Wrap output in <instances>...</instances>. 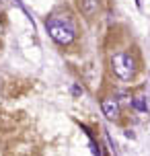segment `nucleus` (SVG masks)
Returning <instances> with one entry per match:
<instances>
[{
    "label": "nucleus",
    "instance_id": "obj_1",
    "mask_svg": "<svg viewBox=\"0 0 150 156\" xmlns=\"http://www.w3.org/2000/svg\"><path fill=\"white\" fill-rule=\"evenodd\" d=\"M45 29H48V35L54 39L58 45H68V43H72L74 37H76L72 23L64 21V19H55V16H52L49 21H45Z\"/></svg>",
    "mask_w": 150,
    "mask_h": 156
},
{
    "label": "nucleus",
    "instance_id": "obj_2",
    "mask_svg": "<svg viewBox=\"0 0 150 156\" xmlns=\"http://www.w3.org/2000/svg\"><path fill=\"white\" fill-rule=\"evenodd\" d=\"M111 70H113V74L117 78H121V80H132L136 74V62L134 58L130 54H126V51H119V54H115L113 58H111Z\"/></svg>",
    "mask_w": 150,
    "mask_h": 156
},
{
    "label": "nucleus",
    "instance_id": "obj_3",
    "mask_svg": "<svg viewBox=\"0 0 150 156\" xmlns=\"http://www.w3.org/2000/svg\"><path fill=\"white\" fill-rule=\"evenodd\" d=\"M101 109H103V115L107 117V119H113L115 121L119 117V103L115 99H103Z\"/></svg>",
    "mask_w": 150,
    "mask_h": 156
},
{
    "label": "nucleus",
    "instance_id": "obj_4",
    "mask_svg": "<svg viewBox=\"0 0 150 156\" xmlns=\"http://www.w3.org/2000/svg\"><path fill=\"white\" fill-rule=\"evenodd\" d=\"M80 8L87 16H93L99 8V0H80Z\"/></svg>",
    "mask_w": 150,
    "mask_h": 156
},
{
    "label": "nucleus",
    "instance_id": "obj_5",
    "mask_svg": "<svg viewBox=\"0 0 150 156\" xmlns=\"http://www.w3.org/2000/svg\"><path fill=\"white\" fill-rule=\"evenodd\" d=\"M132 107H134L136 111H140V113H146V111H148V105H146V101H144L142 97L132 99Z\"/></svg>",
    "mask_w": 150,
    "mask_h": 156
},
{
    "label": "nucleus",
    "instance_id": "obj_6",
    "mask_svg": "<svg viewBox=\"0 0 150 156\" xmlns=\"http://www.w3.org/2000/svg\"><path fill=\"white\" fill-rule=\"evenodd\" d=\"M91 150H93V154H95V156H101V150H99V144H95V142H91Z\"/></svg>",
    "mask_w": 150,
    "mask_h": 156
}]
</instances>
